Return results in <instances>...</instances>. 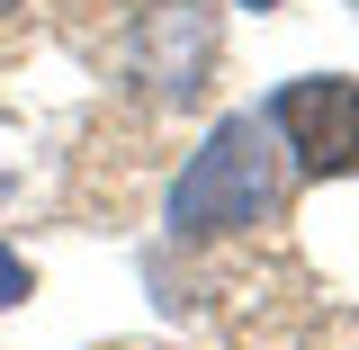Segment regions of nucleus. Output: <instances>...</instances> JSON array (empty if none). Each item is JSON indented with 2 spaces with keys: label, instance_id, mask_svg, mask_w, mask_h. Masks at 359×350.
<instances>
[{
  "label": "nucleus",
  "instance_id": "f257e3e1",
  "mask_svg": "<svg viewBox=\"0 0 359 350\" xmlns=\"http://www.w3.org/2000/svg\"><path fill=\"white\" fill-rule=\"evenodd\" d=\"M278 207V135L269 117H224L198 153H189V171L171 189V234L180 243H216V234H252V224Z\"/></svg>",
  "mask_w": 359,
  "mask_h": 350
},
{
  "label": "nucleus",
  "instance_id": "f03ea898",
  "mask_svg": "<svg viewBox=\"0 0 359 350\" xmlns=\"http://www.w3.org/2000/svg\"><path fill=\"white\" fill-rule=\"evenodd\" d=\"M126 72L153 99H171V108L207 99V81H216V9L207 0H153V9H135Z\"/></svg>",
  "mask_w": 359,
  "mask_h": 350
},
{
  "label": "nucleus",
  "instance_id": "7ed1b4c3",
  "mask_svg": "<svg viewBox=\"0 0 359 350\" xmlns=\"http://www.w3.org/2000/svg\"><path fill=\"white\" fill-rule=\"evenodd\" d=\"M261 117H269V135H278L314 180L359 171V81L351 72H306V81L278 90Z\"/></svg>",
  "mask_w": 359,
  "mask_h": 350
},
{
  "label": "nucleus",
  "instance_id": "20e7f679",
  "mask_svg": "<svg viewBox=\"0 0 359 350\" xmlns=\"http://www.w3.org/2000/svg\"><path fill=\"white\" fill-rule=\"evenodd\" d=\"M27 297H36V269H27L9 243H0V314H9V306H27Z\"/></svg>",
  "mask_w": 359,
  "mask_h": 350
},
{
  "label": "nucleus",
  "instance_id": "39448f33",
  "mask_svg": "<svg viewBox=\"0 0 359 350\" xmlns=\"http://www.w3.org/2000/svg\"><path fill=\"white\" fill-rule=\"evenodd\" d=\"M9 9H27V0H0V18H9Z\"/></svg>",
  "mask_w": 359,
  "mask_h": 350
},
{
  "label": "nucleus",
  "instance_id": "423d86ee",
  "mask_svg": "<svg viewBox=\"0 0 359 350\" xmlns=\"http://www.w3.org/2000/svg\"><path fill=\"white\" fill-rule=\"evenodd\" d=\"M243 9H278V0H243Z\"/></svg>",
  "mask_w": 359,
  "mask_h": 350
},
{
  "label": "nucleus",
  "instance_id": "0eeeda50",
  "mask_svg": "<svg viewBox=\"0 0 359 350\" xmlns=\"http://www.w3.org/2000/svg\"><path fill=\"white\" fill-rule=\"evenodd\" d=\"M0 198H9V171H0Z\"/></svg>",
  "mask_w": 359,
  "mask_h": 350
}]
</instances>
